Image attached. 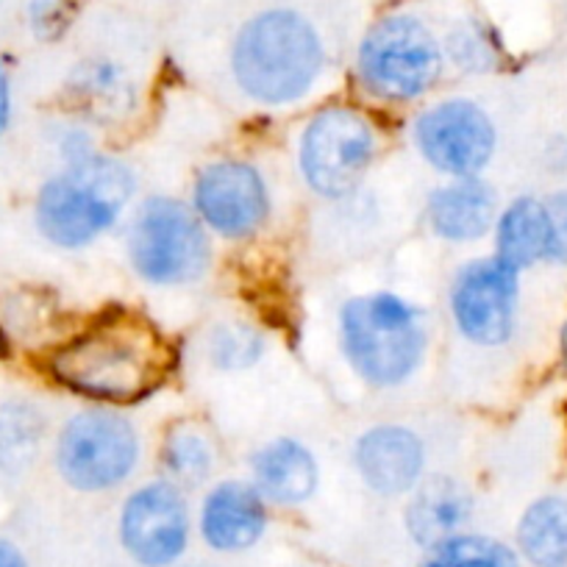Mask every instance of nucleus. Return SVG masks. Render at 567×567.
I'll return each instance as SVG.
<instances>
[{
    "label": "nucleus",
    "mask_w": 567,
    "mask_h": 567,
    "mask_svg": "<svg viewBox=\"0 0 567 567\" xmlns=\"http://www.w3.org/2000/svg\"><path fill=\"white\" fill-rule=\"evenodd\" d=\"M59 386L95 406L145 401L167 381L173 351L154 320L109 309L51 353Z\"/></svg>",
    "instance_id": "f257e3e1"
},
{
    "label": "nucleus",
    "mask_w": 567,
    "mask_h": 567,
    "mask_svg": "<svg viewBox=\"0 0 567 567\" xmlns=\"http://www.w3.org/2000/svg\"><path fill=\"white\" fill-rule=\"evenodd\" d=\"M228 68L237 90L267 109L303 101L326 70V45L312 20L272 7L245 20L234 34Z\"/></svg>",
    "instance_id": "f03ea898"
},
{
    "label": "nucleus",
    "mask_w": 567,
    "mask_h": 567,
    "mask_svg": "<svg viewBox=\"0 0 567 567\" xmlns=\"http://www.w3.org/2000/svg\"><path fill=\"white\" fill-rule=\"evenodd\" d=\"M134 193L136 178L125 162L92 154L42 182L34 226L53 248L81 250L117 226Z\"/></svg>",
    "instance_id": "7ed1b4c3"
},
{
    "label": "nucleus",
    "mask_w": 567,
    "mask_h": 567,
    "mask_svg": "<svg viewBox=\"0 0 567 567\" xmlns=\"http://www.w3.org/2000/svg\"><path fill=\"white\" fill-rule=\"evenodd\" d=\"M340 346L364 384L401 386L423 368L429 351L425 312L398 292L357 296L340 309Z\"/></svg>",
    "instance_id": "20e7f679"
},
{
    "label": "nucleus",
    "mask_w": 567,
    "mask_h": 567,
    "mask_svg": "<svg viewBox=\"0 0 567 567\" xmlns=\"http://www.w3.org/2000/svg\"><path fill=\"white\" fill-rule=\"evenodd\" d=\"M443 68V40L412 12L384 14L359 42V84L381 103L417 101L437 86Z\"/></svg>",
    "instance_id": "39448f33"
},
{
    "label": "nucleus",
    "mask_w": 567,
    "mask_h": 567,
    "mask_svg": "<svg viewBox=\"0 0 567 567\" xmlns=\"http://www.w3.org/2000/svg\"><path fill=\"white\" fill-rule=\"evenodd\" d=\"M125 254L151 287H184L209 270L212 234L189 204L151 195L131 217Z\"/></svg>",
    "instance_id": "423d86ee"
},
{
    "label": "nucleus",
    "mask_w": 567,
    "mask_h": 567,
    "mask_svg": "<svg viewBox=\"0 0 567 567\" xmlns=\"http://www.w3.org/2000/svg\"><path fill=\"white\" fill-rule=\"evenodd\" d=\"M140 462L142 437L134 420L112 406L81 409L53 440V467L75 493H112L140 471Z\"/></svg>",
    "instance_id": "0eeeda50"
},
{
    "label": "nucleus",
    "mask_w": 567,
    "mask_h": 567,
    "mask_svg": "<svg viewBox=\"0 0 567 567\" xmlns=\"http://www.w3.org/2000/svg\"><path fill=\"white\" fill-rule=\"evenodd\" d=\"M379 154L373 123L351 106H326L307 120L298 140L303 184L326 200L357 193Z\"/></svg>",
    "instance_id": "6e6552de"
},
{
    "label": "nucleus",
    "mask_w": 567,
    "mask_h": 567,
    "mask_svg": "<svg viewBox=\"0 0 567 567\" xmlns=\"http://www.w3.org/2000/svg\"><path fill=\"white\" fill-rule=\"evenodd\" d=\"M412 142L440 176L473 178L493 162L498 128L471 97H445L414 117Z\"/></svg>",
    "instance_id": "1a4fd4ad"
},
{
    "label": "nucleus",
    "mask_w": 567,
    "mask_h": 567,
    "mask_svg": "<svg viewBox=\"0 0 567 567\" xmlns=\"http://www.w3.org/2000/svg\"><path fill=\"white\" fill-rule=\"evenodd\" d=\"M117 537L134 565L176 567L193 539L187 493L167 478L134 487L120 506Z\"/></svg>",
    "instance_id": "9d476101"
},
{
    "label": "nucleus",
    "mask_w": 567,
    "mask_h": 567,
    "mask_svg": "<svg viewBox=\"0 0 567 567\" xmlns=\"http://www.w3.org/2000/svg\"><path fill=\"white\" fill-rule=\"evenodd\" d=\"M520 270L498 256L471 259L451 281V318L456 331L478 348L506 346L517 326Z\"/></svg>",
    "instance_id": "9b49d317"
},
{
    "label": "nucleus",
    "mask_w": 567,
    "mask_h": 567,
    "mask_svg": "<svg viewBox=\"0 0 567 567\" xmlns=\"http://www.w3.org/2000/svg\"><path fill=\"white\" fill-rule=\"evenodd\" d=\"M209 234L223 239H250L270 217V189L250 162H212L195 176L193 204Z\"/></svg>",
    "instance_id": "f8f14e48"
},
{
    "label": "nucleus",
    "mask_w": 567,
    "mask_h": 567,
    "mask_svg": "<svg viewBox=\"0 0 567 567\" xmlns=\"http://www.w3.org/2000/svg\"><path fill=\"white\" fill-rule=\"evenodd\" d=\"M353 467L370 493L381 498H403L425 476V443L414 429L401 423H379L364 429L353 443Z\"/></svg>",
    "instance_id": "ddd939ff"
},
{
    "label": "nucleus",
    "mask_w": 567,
    "mask_h": 567,
    "mask_svg": "<svg viewBox=\"0 0 567 567\" xmlns=\"http://www.w3.org/2000/svg\"><path fill=\"white\" fill-rule=\"evenodd\" d=\"M267 501L250 482L212 484L200 501L198 534L204 545L215 554H243L261 543L267 532Z\"/></svg>",
    "instance_id": "4468645a"
},
{
    "label": "nucleus",
    "mask_w": 567,
    "mask_h": 567,
    "mask_svg": "<svg viewBox=\"0 0 567 567\" xmlns=\"http://www.w3.org/2000/svg\"><path fill=\"white\" fill-rule=\"evenodd\" d=\"M476 512V498L462 478L437 473L423 476V482L409 493L403 509V526L409 539L423 550L467 532Z\"/></svg>",
    "instance_id": "2eb2a0df"
},
{
    "label": "nucleus",
    "mask_w": 567,
    "mask_h": 567,
    "mask_svg": "<svg viewBox=\"0 0 567 567\" xmlns=\"http://www.w3.org/2000/svg\"><path fill=\"white\" fill-rule=\"evenodd\" d=\"M425 220L437 239L471 245L487 237L498 220V195L482 176L451 178L434 189L425 204Z\"/></svg>",
    "instance_id": "dca6fc26"
},
{
    "label": "nucleus",
    "mask_w": 567,
    "mask_h": 567,
    "mask_svg": "<svg viewBox=\"0 0 567 567\" xmlns=\"http://www.w3.org/2000/svg\"><path fill=\"white\" fill-rule=\"evenodd\" d=\"M250 478L267 504L301 506L320 487L318 456L296 437H276L250 456Z\"/></svg>",
    "instance_id": "f3484780"
},
{
    "label": "nucleus",
    "mask_w": 567,
    "mask_h": 567,
    "mask_svg": "<svg viewBox=\"0 0 567 567\" xmlns=\"http://www.w3.org/2000/svg\"><path fill=\"white\" fill-rule=\"evenodd\" d=\"M493 231L495 256L515 270H526L539 259H548L550 223L545 200L534 198V195H520L498 212Z\"/></svg>",
    "instance_id": "a211bd4d"
},
{
    "label": "nucleus",
    "mask_w": 567,
    "mask_h": 567,
    "mask_svg": "<svg viewBox=\"0 0 567 567\" xmlns=\"http://www.w3.org/2000/svg\"><path fill=\"white\" fill-rule=\"evenodd\" d=\"M517 554L532 567H567V498H537L517 520Z\"/></svg>",
    "instance_id": "6ab92c4d"
},
{
    "label": "nucleus",
    "mask_w": 567,
    "mask_h": 567,
    "mask_svg": "<svg viewBox=\"0 0 567 567\" xmlns=\"http://www.w3.org/2000/svg\"><path fill=\"white\" fill-rule=\"evenodd\" d=\"M48 417L29 398L0 403V476L18 478L34 467L45 443Z\"/></svg>",
    "instance_id": "aec40b11"
},
{
    "label": "nucleus",
    "mask_w": 567,
    "mask_h": 567,
    "mask_svg": "<svg viewBox=\"0 0 567 567\" xmlns=\"http://www.w3.org/2000/svg\"><path fill=\"white\" fill-rule=\"evenodd\" d=\"M162 473L167 482L182 487L184 493L195 487H204L215 473V449L209 437L193 425H178L171 429L159 451Z\"/></svg>",
    "instance_id": "412c9836"
},
{
    "label": "nucleus",
    "mask_w": 567,
    "mask_h": 567,
    "mask_svg": "<svg viewBox=\"0 0 567 567\" xmlns=\"http://www.w3.org/2000/svg\"><path fill=\"white\" fill-rule=\"evenodd\" d=\"M70 92L79 103H84L90 112L109 117L114 112H123L131 106V81H125L123 70L109 59H90L75 68L70 75Z\"/></svg>",
    "instance_id": "4be33fe9"
},
{
    "label": "nucleus",
    "mask_w": 567,
    "mask_h": 567,
    "mask_svg": "<svg viewBox=\"0 0 567 567\" xmlns=\"http://www.w3.org/2000/svg\"><path fill=\"white\" fill-rule=\"evenodd\" d=\"M420 567H523L520 554L487 534L462 532L425 550Z\"/></svg>",
    "instance_id": "5701e85b"
},
{
    "label": "nucleus",
    "mask_w": 567,
    "mask_h": 567,
    "mask_svg": "<svg viewBox=\"0 0 567 567\" xmlns=\"http://www.w3.org/2000/svg\"><path fill=\"white\" fill-rule=\"evenodd\" d=\"M265 353V340L256 329L243 323H220L206 337V357L212 368L223 373H239L254 368Z\"/></svg>",
    "instance_id": "b1692460"
},
{
    "label": "nucleus",
    "mask_w": 567,
    "mask_h": 567,
    "mask_svg": "<svg viewBox=\"0 0 567 567\" xmlns=\"http://www.w3.org/2000/svg\"><path fill=\"white\" fill-rule=\"evenodd\" d=\"M445 62H454L460 70L467 73H484V70L495 68V59H498V48L495 40L489 37V31L484 29L476 20H462L454 29L445 34L443 40Z\"/></svg>",
    "instance_id": "393cba45"
},
{
    "label": "nucleus",
    "mask_w": 567,
    "mask_h": 567,
    "mask_svg": "<svg viewBox=\"0 0 567 567\" xmlns=\"http://www.w3.org/2000/svg\"><path fill=\"white\" fill-rule=\"evenodd\" d=\"M73 7L70 0H25V20L37 40L56 42L68 31Z\"/></svg>",
    "instance_id": "a878e982"
},
{
    "label": "nucleus",
    "mask_w": 567,
    "mask_h": 567,
    "mask_svg": "<svg viewBox=\"0 0 567 567\" xmlns=\"http://www.w3.org/2000/svg\"><path fill=\"white\" fill-rule=\"evenodd\" d=\"M550 223V245H548V261L554 265H567V189L550 195L545 200Z\"/></svg>",
    "instance_id": "bb28decb"
},
{
    "label": "nucleus",
    "mask_w": 567,
    "mask_h": 567,
    "mask_svg": "<svg viewBox=\"0 0 567 567\" xmlns=\"http://www.w3.org/2000/svg\"><path fill=\"white\" fill-rule=\"evenodd\" d=\"M14 114V95H12V79H9V70L0 59V136L7 134L9 125H12Z\"/></svg>",
    "instance_id": "cd10ccee"
},
{
    "label": "nucleus",
    "mask_w": 567,
    "mask_h": 567,
    "mask_svg": "<svg viewBox=\"0 0 567 567\" xmlns=\"http://www.w3.org/2000/svg\"><path fill=\"white\" fill-rule=\"evenodd\" d=\"M0 567H31L25 554L20 550V545H14L12 539L0 537Z\"/></svg>",
    "instance_id": "c85d7f7f"
},
{
    "label": "nucleus",
    "mask_w": 567,
    "mask_h": 567,
    "mask_svg": "<svg viewBox=\"0 0 567 567\" xmlns=\"http://www.w3.org/2000/svg\"><path fill=\"white\" fill-rule=\"evenodd\" d=\"M561 359L567 362V323H565V329H561Z\"/></svg>",
    "instance_id": "c756f323"
},
{
    "label": "nucleus",
    "mask_w": 567,
    "mask_h": 567,
    "mask_svg": "<svg viewBox=\"0 0 567 567\" xmlns=\"http://www.w3.org/2000/svg\"><path fill=\"white\" fill-rule=\"evenodd\" d=\"M176 567H215V565H206V561H193V565H182V561H178Z\"/></svg>",
    "instance_id": "7c9ffc66"
}]
</instances>
